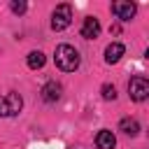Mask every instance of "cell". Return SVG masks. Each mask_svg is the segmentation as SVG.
Wrapping results in <instances>:
<instances>
[{
	"instance_id": "obj_1",
	"label": "cell",
	"mask_w": 149,
	"mask_h": 149,
	"mask_svg": "<svg viewBox=\"0 0 149 149\" xmlns=\"http://www.w3.org/2000/svg\"><path fill=\"white\" fill-rule=\"evenodd\" d=\"M54 61H56V68H61L63 72H74L81 63L79 51L72 44H58L54 51Z\"/></svg>"
},
{
	"instance_id": "obj_2",
	"label": "cell",
	"mask_w": 149,
	"mask_h": 149,
	"mask_svg": "<svg viewBox=\"0 0 149 149\" xmlns=\"http://www.w3.org/2000/svg\"><path fill=\"white\" fill-rule=\"evenodd\" d=\"M23 107V100L19 93H5L0 95V116H16Z\"/></svg>"
},
{
	"instance_id": "obj_3",
	"label": "cell",
	"mask_w": 149,
	"mask_h": 149,
	"mask_svg": "<svg viewBox=\"0 0 149 149\" xmlns=\"http://www.w3.org/2000/svg\"><path fill=\"white\" fill-rule=\"evenodd\" d=\"M72 23V7L70 5H58L51 14V28L54 30H65Z\"/></svg>"
},
{
	"instance_id": "obj_4",
	"label": "cell",
	"mask_w": 149,
	"mask_h": 149,
	"mask_svg": "<svg viewBox=\"0 0 149 149\" xmlns=\"http://www.w3.org/2000/svg\"><path fill=\"white\" fill-rule=\"evenodd\" d=\"M128 93H130V98H133L135 102L147 100V95H149V81H147L144 77H133V79L128 81Z\"/></svg>"
},
{
	"instance_id": "obj_5",
	"label": "cell",
	"mask_w": 149,
	"mask_h": 149,
	"mask_svg": "<svg viewBox=\"0 0 149 149\" xmlns=\"http://www.w3.org/2000/svg\"><path fill=\"white\" fill-rule=\"evenodd\" d=\"M112 12H114L121 21H130V19L135 16L137 7H135V2H126V0H121V2H114V5H112Z\"/></svg>"
},
{
	"instance_id": "obj_6",
	"label": "cell",
	"mask_w": 149,
	"mask_h": 149,
	"mask_svg": "<svg viewBox=\"0 0 149 149\" xmlns=\"http://www.w3.org/2000/svg\"><path fill=\"white\" fill-rule=\"evenodd\" d=\"M98 35H100V21H98L95 16H86L84 23H81V37H86V40H95Z\"/></svg>"
},
{
	"instance_id": "obj_7",
	"label": "cell",
	"mask_w": 149,
	"mask_h": 149,
	"mask_svg": "<svg viewBox=\"0 0 149 149\" xmlns=\"http://www.w3.org/2000/svg\"><path fill=\"white\" fill-rule=\"evenodd\" d=\"M61 84H56V81H47L44 86H42V100L44 102H56L58 98H61Z\"/></svg>"
},
{
	"instance_id": "obj_8",
	"label": "cell",
	"mask_w": 149,
	"mask_h": 149,
	"mask_svg": "<svg viewBox=\"0 0 149 149\" xmlns=\"http://www.w3.org/2000/svg\"><path fill=\"white\" fill-rule=\"evenodd\" d=\"M123 51H126V47L121 44V42H112L107 49H105V61L112 65V63H119L121 61V56H123Z\"/></svg>"
},
{
	"instance_id": "obj_9",
	"label": "cell",
	"mask_w": 149,
	"mask_h": 149,
	"mask_svg": "<svg viewBox=\"0 0 149 149\" xmlns=\"http://www.w3.org/2000/svg\"><path fill=\"white\" fill-rule=\"evenodd\" d=\"M95 144H98V149H114L116 147V137H114L112 130H100L95 135Z\"/></svg>"
},
{
	"instance_id": "obj_10",
	"label": "cell",
	"mask_w": 149,
	"mask_h": 149,
	"mask_svg": "<svg viewBox=\"0 0 149 149\" xmlns=\"http://www.w3.org/2000/svg\"><path fill=\"white\" fill-rule=\"evenodd\" d=\"M119 128H121L126 135H137V133H140V123H137L135 119H128V116L119 121Z\"/></svg>"
},
{
	"instance_id": "obj_11",
	"label": "cell",
	"mask_w": 149,
	"mask_h": 149,
	"mask_svg": "<svg viewBox=\"0 0 149 149\" xmlns=\"http://www.w3.org/2000/svg\"><path fill=\"white\" fill-rule=\"evenodd\" d=\"M44 61H47V58H44L42 51H30V54H28V68H30V70H40V68L44 65Z\"/></svg>"
},
{
	"instance_id": "obj_12",
	"label": "cell",
	"mask_w": 149,
	"mask_h": 149,
	"mask_svg": "<svg viewBox=\"0 0 149 149\" xmlns=\"http://www.w3.org/2000/svg\"><path fill=\"white\" fill-rule=\"evenodd\" d=\"M100 93H102V98H105V100H114V98H116V88H114L112 84H102Z\"/></svg>"
},
{
	"instance_id": "obj_13",
	"label": "cell",
	"mask_w": 149,
	"mask_h": 149,
	"mask_svg": "<svg viewBox=\"0 0 149 149\" xmlns=\"http://www.w3.org/2000/svg\"><path fill=\"white\" fill-rule=\"evenodd\" d=\"M9 7H12V12H14V14H23V12L28 9V5H26L23 0H14V2L9 5Z\"/></svg>"
}]
</instances>
